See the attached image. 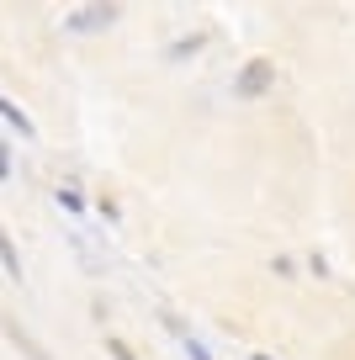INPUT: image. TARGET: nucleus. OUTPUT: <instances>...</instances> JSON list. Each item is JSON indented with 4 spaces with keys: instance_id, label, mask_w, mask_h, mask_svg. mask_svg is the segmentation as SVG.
Returning <instances> with one entry per match:
<instances>
[{
    "instance_id": "4",
    "label": "nucleus",
    "mask_w": 355,
    "mask_h": 360,
    "mask_svg": "<svg viewBox=\"0 0 355 360\" xmlns=\"http://www.w3.org/2000/svg\"><path fill=\"white\" fill-rule=\"evenodd\" d=\"M11 175V154H6V138H0V180Z\"/></svg>"
},
{
    "instance_id": "1",
    "label": "nucleus",
    "mask_w": 355,
    "mask_h": 360,
    "mask_svg": "<svg viewBox=\"0 0 355 360\" xmlns=\"http://www.w3.org/2000/svg\"><path fill=\"white\" fill-rule=\"evenodd\" d=\"M0 117H6V122H11L16 133H22V138H32V117H27V112H22L16 101H6V96H0Z\"/></svg>"
},
{
    "instance_id": "5",
    "label": "nucleus",
    "mask_w": 355,
    "mask_h": 360,
    "mask_svg": "<svg viewBox=\"0 0 355 360\" xmlns=\"http://www.w3.org/2000/svg\"><path fill=\"white\" fill-rule=\"evenodd\" d=\"M106 349H111V360H133V355H127L123 345H106Z\"/></svg>"
},
{
    "instance_id": "3",
    "label": "nucleus",
    "mask_w": 355,
    "mask_h": 360,
    "mask_svg": "<svg viewBox=\"0 0 355 360\" xmlns=\"http://www.w3.org/2000/svg\"><path fill=\"white\" fill-rule=\"evenodd\" d=\"M58 207H69V212H85V202H80V191H69V186H58Z\"/></svg>"
},
{
    "instance_id": "2",
    "label": "nucleus",
    "mask_w": 355,
    "mask_h": 360,
    "mask_svg": "<svg viewBox=\"0 0 355 360\" xmlns=\"http://www.w3.org/2000/svg\"><path fill=\"white\" fill-rule=\"evenodd\" d=\"M0 259H6V270H11V276H22V259H16V249H11V238H6V228H0Z\"/></svg>"
}]
</instances>
